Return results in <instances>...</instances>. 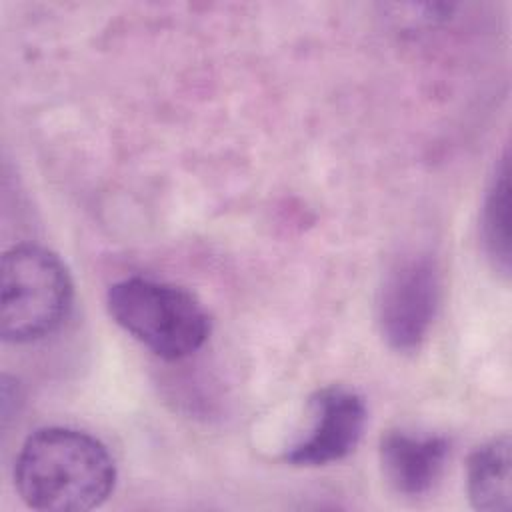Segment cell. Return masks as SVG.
Returning a JSON list of instances; mask_svg holds the SVG:
<instances>
[{
  "label": "cell",
  "mask_w": 512,
  "mask_h": 512,
  "mask_svg": "<svg viewBox=\"0 0 512 512\" xmlns=\"http://www.w3.org/2000/svg\"><path fill=\"white\" fill-rule=\"evenodd\" d=\"M116 466L106 446L88 432L50 426L22 444L14 484L26 506L46 512L98 508L114 490Z\"/></svg>",
  "instance_id": "6da1fadb"
},
{
  "label": "cell",
  "mask_w": 512,
  "mask_h": 512,
  "mask_svg": "<svg viewBox=\"0 0 512 512\" xmlns=\"http://www.w3.org/2000/svg\"><path fill=\"white\" fill-rule=\"evenodd\" d=\"M72 306V280L64 262L36 244H18L2 256L0 334L6 342H32L52 334Z\"/></svg>",
  "instance_id": "3957f363"
},
{
  "label": "cell",
  "mask_w": 512,
  "mask_h": 512,
  "mask_svg": "<svg viewBox=\"0 0 512 512\" xmlns=\"http://www.w3.org/2000/svg\"><path fill=\"white\" fill-rule=\"evenodd\" d=\"M508 160H500L486 190L482 208V240L494 268L508 276L510 270V200H508Z\"/></svg>",
  "instance_id": "ba28073f"
},
{
  "label": "cell",
  "mask_w": 512,
  "mask_h": 512,
  "mask_svg": "<svg viewBox=\"0 0 512 512\" xmlns=\"http://www.w3.org/2000/svg\"><path fill=\"white\" fill-rule=\"evenodd\" d=\"M110 316L164 360H180L202 348L210 318L184 288L134 276L108 288Z\"/></svg>",
  "instance_id": "7a4b0ae2"
},
{
  "label": "cell",
  "mask_w": 512,
  "mask_h": 512,
  "mask_svg": "<svg viewBox=\"0 0 512 512\" xmlns=\"http://www.w3.org/2000/svg\"><path fill=\"white\" fill-rule=\"evenodd\" d=\"M468 498L476 510L510 508V438L498 436L478 446L468 458Z\"/></svg>",
  "instance_id": "52a82bcc"
},
{
  "label": "cell",
  "mask_w": 512,
  "mask_h": 512,
  "mask_svg": "<svg viewBox=\"0 0 512 512\" xmlns=\"http://www.w3.org/2000/svg\"><path fill=\"white\" fill-rule=\"evenodd\" d=\"M312 426L288 452L294 466H322L346 458L360 442L366 426L364 400L342 386H326L312 400Z\"/></svg>",
  "instance_id": "5b68a950"
},
{
  "label": "cell",
  "mask_w": 512,
  "mask_h": 512,
  "mask_svg": "<svg viewBox=\"0 0 512 512\" xmlns=\"http://www.w3.org/2000/svg\"><path fill=\"white\" fill-rule=\"evenodd\" d=\"M440 304V274L430 256L398 260L384 276L378 294V324L398 352H414L426 340Z\"/></svg>",
  "instance_id": "277c9868"
},
{
  "label": "cell",
  "mask_w": 512,
  "mask_h": 512,
  "mask_svg": "<svg viewBox=\"0 0 512 512\" xmlns=\"http://www.w3.org/2000/svg\"><path fill=\"white\" fill-rule=\"evenodd\" d=\"M450 442L444 436H418L394 430L380 440V462L388 484L404 496H422L444 472Z\"/></svg>",
  "instance_id": "8992f818"
}]
</instances>
